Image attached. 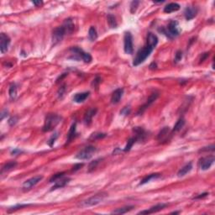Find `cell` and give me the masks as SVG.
Masks as SVG:
<instances>
[{"label": "cell", "mask_w": 215, "mask_h": 215, "mask_svg": "<svg viewBox=\"0 0 215 215\" xmlns=\"http://www.w3.org/2000/svg\"><path fill=\"white\" fill-rule=\"evenodd\" d=\"M96 151H97V149L95 147L93 146V145H88V146H86L83 149H82L77 154L76 158L78 160H82V161L89 160L93 157V156L96 153Z\"/></svg>", "instance_id": "obj_5"}, {"label": "cell", "mask_w": 215, "mask_h": 215, "mask_svg": "<svg viewBox=\"0 0 215 215\" xmlns=\"http://www.w3.org/2000/svg\"><path fill=\"white\" fill-rule=\"evenodd\" d=\"M137 142V140H136V138L135 137H132L130 138L129 140H128V142H127V144H126V146L125 147V149H124V151L125 152H128V151H129V150H131V148H132V146L134 145V144Z\"/></svg>", "instance_id": "obj_33"}, {"label": "cell", "mask_w": 215, "mask_h": 215, "mask_svg": "<svg viewBox=\"0 0 215 215\" xmlns=\"http://www.w3.org/2000/svg\"><path fill=\"white\" fill-rule=\"evenodd\" d=\"M76 133H77V123H73L71 126V128L69 129L68 134H67V140H66V145H68L72 140L73 138L75 137Z\"/></svg>", "instance_id": "obj_25"}, {"label": "cell", "mask_w": 215, "mask_h": 215, "mask_svg": "<svg viewBox=\"0 0 215 215\" xmlns=\"http://www.w3.org/2000/svg\"><path fill=\"white\" fill-rule=\"evenodd\" d=\"M157 44H158V38H157V36H156V34H153L151 32L148 33V34H147L146 45L150 46V47H152V48L155 49L156 46H157Z\"/></svg>", "instance_id": "obj_20"}, {"label": "cell", "mask_w": 215, "mask_h": 215, "mask_svg": "<svg viewBox=\"0 0 215 215\" xmlns=\"http://www.w3.org/2000/svg\"><path fill=\"white\" fill-rule=\"evenodd\" d=\"M106 196L107 193H103L95 194L94 196L90 197L89 198H87V200L82 201V202L80 203V205H81L82 207H84V208L96 206L98 205V204H99L101 202H103V199L105 198V197Z\"/></svg>", "instance_id": "obj_4"}, {"label": "cell", "mask_w": 215, "mask_h": 215, "mask_svg": "<svg viewBox=\"0 0 215 215\" xmlns=\"http://www.w3.org/2000/svg\"><path fill=\"white\" fill-rule=\"evenodd\" d=\"M209 52H206V53H203L202 54V56H201V58H200V63L201 62H203L204 61H205L208 57L209 56Z\"/></svg>", "instance_id": "obj_46"}, {"label": "cell", "mask_w": 215, "mask_h": 215, "mask_svg": "<svg viewBox=\"0 0 215 215\" xmlns=\"http://www.w3.org/2000/svg\"><path fill=\"white\" fill-rule=\"evenodd\" d=\"M99 161H101V159L95 160L94 161L91 162L90 164H89V166H88V172H92V171H94V169L97 168L98 165V163H99Z\"/></svg>", "instance_id": "obj_38"}, {"label": "cell", "mask_w": 215, "mask_h": 215, "mask_svg": "<svg viewBox=\"0 0 215 215\" xmlns=\"http://www.w3.org/2000/svg\"><path fill=\"white\" fill-rule=\"evenodd\" d=\"M153 50H154V48L146 45L143 48H141L140 50H138L137 54L134 57V62H133V66H137L140 65L141 63H143L150 56V54L152 53Z\"/></svg>", "instance_id": "obj_2"}, {"label": "cell", "mask_w": 215, "mask_h": 215, "mask_svg": "<svg viewBox=\"0 0 215 215\" xmlns=\"http://www.w3.org/2000/svg\"><path fill=\"white\" fill-rule=\"evenodd\" d=\"M165 1L163 0V1H159V2H156V1H154V3H164Z\"/></svg>", "instance_id": "obj_53"}, {"label": "cell", "mask_w": 215, "mask_h": 215, "mask_svg": "<svg viewBox=\"0 0 215 215\" xmlns=\"http://www.w3.org/2000/svg\"><path fill=\"white\" fill-rule=\"evenodd\" d=\"M140 3V1H136V0H134V1H133L132 3H131L130 4V13L131 14H134V13L136 12V10H137L138 9V6H139V4Z\"/></svg>", "instance_id": "obj_37"}, {"label": "cell", "mask_w": 215, "mask_h": 215, "mask_svg": "<svg viewBox=\"0 0 215 215\" xmlns=\"http://www.w3.org/2000/svg\"><path fill=\"white\" fill-rule=\"evenodd\" d=\"M10 41H10V38L9 37V35H7L4 33L0 34V50H1V53L4 54L8 51Z\"/></svg>", "instance_id": "obj_9"}, {"label": "cell", "mask_w": 215, "mask_h": 215, "mask_svg": "<svg viewBox=\"0 0 215 215\" xmlns=\"http://www.w3.org/2000/svg\"><path fill=\"white\" fill-rule=\"evenodd\" d=\"M16 165H17V163H16L15 161L8 162V163H6V164L2 167V170H1V174H3L4 172H9V171H10V170H12V169H14V167H15Z\"/></svg>", "instance_id": "obj_29"}, {"label": "cell", "mask_w": 215, "mask_h": 215, "mask_svg": "<svg viewBox=\"0 0 215 215\" xmlns=\"http://www.w3.org/2000/svg\"><path fill=\"white\" fill-rule=\"evenodd\" d=\"M83 165H84L83 163H78V164H76V165L72 167V172H77V171H78L79 169H81Z\"/></svg>", "instance_id": "obj_44"}, {"label": "cell", "mask_w": 215, "mask_h": 215, "mask_svg": "<svg viewBox=\"0 0 215 215\" xmlns=\"http://www.w3.org/2000/svg\"><path fill=\"white\" fill-rule=\"evenodd\" d=\"M27 204H19V205H16V206H14V207H12V208H10V210H9V212H11V211H15V210H17V209H22V208H25V207H27Z\"/></svg>", "instance_id": "obj_41"}, {"label": "cell", "mask_w": 215, "mask_h": 215, "mask_svg": "<svg viewBox=\"0 0 215 215\" xmlns=\"http://www.w3.org/2000/svg\"><path fill=\"white\" fill-rule=\"evenodd\" d=\"M124 50L125 52L128 55H132L134 52V46H133V36L129 31L125 33L124 37Z\"/></svg>", "instance_id": "obj_6"}, {"label": "cell", "mask_w": 215, "mask_h": 215, "mask_svg": "<svg viewBox=\"0 0 215 215\" xmlns=\"http://www.w3.org/2000/svg\"><path fill=\"white\" fill-rule=\"evenodd\" d=\"M171 134H172V131H171L170 128L169 127H164L158 134L157 140L163 143L164 141H167V140H170Z\"/></svg>", "instance_id": "obj_14"}, {"label": "cell", "mask_w": 215, "mask_h": 215, "mask_svg": "<svg viewBox=\"0 0 215 215\" xmlns=\"http://www.w3.org/2000/svg\"><path fill=\"white\" fill-rule=\"evenodd\" d=\"M70 181H71V178L62 177V178L58 179L57 181H55V184H54L53 187H51L50 191H53V190H56V189H58V188H62V187H64Z\"/></svg>", "instance_id": "obj_19"}, {"label": "cell", "mask_w": 215, "mask_h": 215, "mask_svg": "<svg viewBox=\"0 0 215 215\" xmlns=\"http://www.w3.org/2000/svg\"><path fill=\"white\" fill-rule=\"evenodd\" d=\"M66 34V31L65 28L62 26H58L53 30L52 31V43L53 46H56L57 44L62 41V39L64 38Z\"/></svg>", "instance_id": "obj_7"}, {"label": "cell", "mask_w": 215, "mask_h": 215, "mask_svg": "<svg viewBox=\"0 0 215 215\" xmlns=\"http://www.w3.org/2000/svg\"><path fill=\"white\" fill-rule=\"evenodd\" d=\"M70 51H72V53L73 54V56H71L70 59H74L77 61L82 59L85 63H90L93 60L90 54L85 52L78 47H72L70 49Z\"/></svg>", "instance_id": "obj_3"}, {"label": "cell", "mask_w": 215, "mask_h": 215, "mask_svg": "<svg viewBox=\"0 0 215 215\" xmlns=\"http://www.w3.org/2000/svg\"><path fill=\"white\" fill-rule=\"evenodd\" d=\"M161 177V175L159 174V173H154V174H150L148 175V176H146V177H145L140 181V184L139 185H144V184L147 183V182H149V181H150L151 180H154V179H157V178H160Z\"/></svg>", "instance_id": "obj_26"}, {"label": "cell", "mask_w": 215, "mask_h": 215, "mask_svg": "<svg viewBox=\"0 0 215 215\" xmlns=\"http://www.w3.org/2000/svg\"><path fill=\"white\" fill-rule=\"evenodd\" d=\"M66 91V85H63L62 87H61V88H59V90H58V96H59V98H62L63 96V94H64V93H65Z\"/></svg>", "instance_id": "obj_45"}, {"label": "cell", "mask_w": 215, "mask_h": 215, "mask_svg": "<svg viewBox=\"0 0 215 215\" xmlns=\"http://www.w3.org/2000/svg\"><path fill=\"white\" fill-rule=\"evenodd\" d=\"M23 152L21 150H19V149H14V150L11 151V154H12V156H16V155H19V154H21V153Z\"/></svg>", "instance_id": "obj_48"}, {"label": "cell", "mask_w": 215, "mask_h": 215, "mask_svg": "<svg viewBox=\"0 0 215 215\" xmlns=\"http://www.w3.org/2000/svg\"><path fill=\"white\" fill-rule=\"evenodd\" d=\"M184 125H185V119L183 118H180L177 121V123L175 124L173 129H172V132H178V131H180L181 129L183 128Z\"/></svg>", "instance_id": "obj_30"}, {"label": "cell", "mask_w": 215, "mask_h": 215, "mask_svg": "<svg viewBox=\"0 0 215 215\" xmlns=\"http://www.w3.org/2000/svg\"><path fill=\"white\" fill-rule=\"evenodd\" d=\"M43 179L42 176H35L34 177H31L30 179H29L27 181H25L23 184V188L24 189H30L32 187L35 186L36 184L41 181Z\"/></svg>", "instance_id": "obj_13"}, {"label": "cell", "mask_w": 215, "mask_h": 215, "mask_svg": "<svg viewBox=\"0 0 215 215\" xmlns=\"http://www.w3.org/2000/svg\"><path fill=\"white\" fill-rule=\"evenodd\" d=\"M123 94H124V89L123 88H117L113 93L112 97H111V103L113 104H117L119 103V101L123 97Z\"/></svg>", "instance_id": "obj_18"}, {"label": "cell", "mask_w": 215, "mask_h": 215, "mask_svg": "<svg viewBox=\"0 0 215 215\" xmlns=\"http://www.w3.org/2000/svg\"><path fill=\"white\" fill-rule=\"evenodd\" d=\"M8 113H9V112L7 111L6 109H4L3 112H2V113H1V120H3L4 117L8 116Z\"/></svg>", "instance_id": "obj_50"}, {"label": "cell", "mask_w": 215, "mask_h": 215, "mask_svg": "<svg viewBox=\"0 0 215 215\" xmlns=\"http://www.w3.org/2000/svg\"><path fill=\"white\" fill-rule=\"evenodd\" d=\"M172 214H177V213H180V212H172Z\"/></svg>", "instance_id": "obj_54"}, {"label": "cell", "mask_w": 215, "mask_h": 215, "mask_svg": "<svg viewBox=\"0 0 215 215\" xmlns=\"http://www.w3.org/2000/svg\"><path fill=\"white\" fill-rule=\"evenodd\" d=\"M62 26L65 28L66 34H72L73 30H74V23L72 21V19L71 18L65 19V21L63 23Z\"/></svg>", "instance_id": "obj_22"}, {"label": "cell", "mask_w": 215, "mask_h": 215, "mask_svg": "<svg viewBox=\"0 0 215 215\" xmlns=\"http://www.w3.org/2000/svg\"><path fill=\"white\" fill-rule=\"evenodd\" d=\"M214 161L215 158L213 156H206V157H203L202 159H200L199 165L201 170H203V171L209 170V169L212 166Z\"/></svg>", "instance_id": "obj_10"}, {"label": "cell", "mask_w": 215, "mask_h": 215, "mask_svg": "<svg viewBox=\"0 0 215 215\" xmlns=\"http://www.w3.org/2000/svg\"><path fill=\"white\" fill-rule=\"evenodd\" d=\"M180 9H181L180 4H178L177 3H168L167 5H165V8H164V12L166 13V14H171V13L178 11Z\"/></svg>", "instance_id": "obj_23"}, {"label": "cell", "mask_w": 215, "mask_h": 215, "mask_svg": "<svg viewBox=\"0 0 215 215\" xmlns=\"http://www.w3.org/2000/svg\"><path fill=\"white\" fill-rule=\"evenodd\" d=\"M209 150H211V151H213V150H214V145H210V146L204 147L203 149H201L199 151L200 152H204V151H209Z\"/></svg>", "instance_id": "obj_43"}, {"label": "cell", "mask_w": 215, "mask_h": 215, "mask_svg": "<svg viewBox=\"0 0 215 215\" xmlns=\"http://www.w3.org/2000/svg\"><path fill=\"white\" fill-rule=\"evenodd\" d=\"M65 176V172H58V173H56V174L53 175L51 177H50V183H52V182H55L56 181H57L58 179H60V178H62V177H64Z\"/></svg>", "instance_id": "obj_36"}, {"label": "cell", "mask_w": 215, "mask_h": 215, "mask_svg": "<svg viewBox=\"0 0 215 215\" xmlns=\"http://www.w3.org/2000/svg\"><path fill=\"white\" fill-rule=\"evenodd\" d=\"M208 195H209V193H203L202 194H199L198 196L195 197L193 199H200V198H203V197H206Z\"/></svg>", "instance_id": "obj_47"}, {"label": "cell", "mask_w": 215, "mask_h": 215, "mask_svg": "<svg viewBox=\"0 0 215 215\" xmlns=\"http://www.w3.org/2000/svg\"><path fill=\"white\" fill-rule=\"evenodd\" d=\"M98 112V109L96 108H92V109H88L86 113H85L84 118H83V121H84L85 125H89L92 123L93 118L96 115V113Z\"/></svg>", "instance_id": "obj_16"}, {"label": "cell", "mask_w": 215, "mask_h": 215, "mask_svg": "<svg viewBox=\"0 0 215 215\" xmlns=\"http://www.w3.org/2000/svg\"><path fill=\"white\" fill-rule=\"evenodd\" d=\"M197 14V9L196 7H187L184 11V16L187 20H191V19H194L196 17Z\"/></svg>", "instance_id": "obj_17"}, {"label": "cell", "mask_w": 215, "mask_h": 215, "mask_svg": "<svg viewBox=\"0 0 215 215\" xmlns=\"http://www.w3.org/2000/svg\"><path fill=\"white\" fill-rule=\"evenodd\" d=\"M166 30L168 31L170 39H172V38L176 37V36H178L180 34V33H181V28L179 26V24H178L177 21H175V20H172V21L169 23L168 28L166 29Z\"/></svg>", "instance_id": "obj_8"}, {"label": "cell", "mask_w": 215, "mask_h": 215, "mask_svg": "<svg viewBox=\"0 0 215 215\" xmlns=\"http://www.w3.org/2000/svg\"><path fill=\"white\" fill-rule=\"evenodd\" d=\"M192 169H193V163L189 162L188 164L185 165L182 168H181L178 171L177 177H182L184 176H186L188 172H190L192 171Z\"/></svg>", "instance_id": "obj_24"}, {"label": "cell", "mask_w": 215, "mask_h": 215, "mask_svg": "<svg viewBox=\"0 0 215 215\" xmlns=\"http://www.w3.org/2000/svg\"><path fill=\"white\" fill-rule=\"evenodd\" d=\"M107 19H108V24H109L110 28L116 29L118 27V23H117V20H116L115 16L109 14L107 16Z\"/></svg>", "instance_id": "obj_28"}, {"label": "cell", "mask_w": 215, "mask_h": 215, "mask_svg": "<svg viewBox=\"0 0 215 215\" xmlns=\"http://www.w3.org/2000/svg\"><path fill=\"white\" fill-rule=\"evenodd\" d=\"M100 82H101V78H100L99 77H96V78H95L94 80V82H93V85L94 84V87H95V86H98V85L100 83Z\"/></svg>", "instance_id": "obj_49"}, {"label": "cell", "mask_w": 215, "mask_h": 215, "mask_svg": "<svg viewBox=\"0 0 215 215\" xmlns=\"http://www.w3.org/2000/svg\"><path fill=\"white\" fill-rule=\"evenodd\" d=\"M89 94H90L89 92H83V93L77 94L75 96L73 97V101H74L75 103H83V102L86 101V99H87V98L89 97Z\"/></svg>", "instance_id": "obj_21"}, {"label": "cell", "mask_w": 215, "mask_h": 215, "mask_svg": "<svg viewBox=\"0 0 215 215\" xmlns=\"http://www.w3.org/2000/svg\"><path fill=\"white\" fill-rule=\"evenodd\" d=\"M58 136H59V133H58V132H55V133L50 136V138L49 139V140H48V142H47L48 145H49V146H53V145L55 144V142H56V139L58 138Z\"/></svg>", "instance_id": "obj_34"}, {"label": "cell", "mask_w": 215, "mask_h": 215, "mask_svg": "<svg viewBox=\"0 0 215 215\" xmlns=\"http://www.w3.org/2000/svg\"><path fill=\"white\" fill-rule=\"evenodd\" d=\"M182 56H183V55H182V51H181V50H177V51L176 52V54H175V63H177L179 62L180 61H181Z\"/></svg>", "instance_id": "obj_39"}, {"label": "cell", "mask_w": 215, "mask_h": 215, "mask_svg": "<svg viewBox=\"0 0 215 215\" xmlns=\"http://www.w3.org/2000/svg\"><path fill=\"white\" fill-rule=\"evenodd\" d=\"M133 209H134V206H126V207L116 209L115 210L113 211L112 213H113V214H124V213H126L131 211Z\"/></svg>", "instance_id": "obj_27"}, {"label": "cell", "mask_w": 215, "mask_h": 215, "mask_svg": "<svg viewBox=\"0 0 215 215\" xmlns=\"http://www.w3.org/2000/svg\"><path fill=\"white\" fill-rule=\"evenodd\" d=\"M88 37L91 41H95L98 39V32L94 26H91L88 31Z\"/></svg>", "instance_id": "obj_31"}, {"label": "cell", "mask_w": 215, "mask_h": 215, "mask_svg": "<svg viewBox=\"0 0 215 215\" xmlns=\"http://www.w3.org/2000/svg\"><path fill=\"white\" fill-rule=\"evenodd\" d=\"M159 97V94L158 93H153L151 95H150V97H149V98L147 99V101H146V103H145L144 104L143 106L142 107H140V109H139V111H138V114H142L145 111V109H148L149 107L155 101H156V99H157V98Z\"/></svg>", "instance_id": "obj_11"}, {"label": "cell", "mask_w": 215, "mask_h": 215, "mask_svg": "<svg viewBox=\"0 0 215 215\" xmlns=\"http://www.w3.org/2000/svg\"><path fill=\"white\" fill-rule=\"evenodd\" d=\"M32 3L34 5H35V6H40L43 3H42V1H32Z\"/></svg>", "instance_id": "obj_52"}, {"label": "cell", "mask_w": 215, "mask_h": 215, "mask_svg": "<svg viewBox=\"0 0 215 215\" xmlns=\"http://www.w3.org/2000/svg\"><path fill=\"white\" fill-rule=\"evenodd\" d=\"M149 67H150V70H155V69L157 68V64L154 62H152L151 64H150Z\"/></svg>", "instance_id": "obj_51"}, {"label": "cell", "mask_w": 215, "mask_h": 215, "mask_svg": "<svg viewBox=\"0 0 215 215\" xmlns=\"http://www.w3.org/2000/svg\"><path fill=\"white\" fill-rule=\"evenodd\" d=\"M167 206V204L165 203H159V204H156V205L153 206L150 209H147V210H143V211H140V212L138 213V214H150V213H157L164 209Z\"/></svg>", "instance_id": "obj_12"}, {"label": "cell", "mask_w": 215, "mask_h": 215, "mask_svg": "<svg viewBox=\"0 0 215 215\" xmlns=\"http://www.w3.org/2000/svg\"><path fill=\"white\" fill-rule=\"evenodd\" d=\"M133 131H134V134H135L134 137L136 138V140L139 141V142L145 140V139L148 136L146 131L142 127H135V128L133 129Z\"/></svg>", "instance_id": "obj_15"}, {"label": "cell", "mask_w": 215, "mask_h": 215, "mask_svg": "<svg viewBox=\"0 0 215 215\" xmlns=\"http://www.w3.org/2000/svg\"><path fill=\"white\" fill-rule=\"evenodd\" d=\"M17 122H18V117L14 116V117H12V118H10V119H9L8 123H9V125H10V126H14Z\"/></svg>", "instance_id": "obj_42"}, {"label": "cell", "mask_w": 215, "mask_h": 215, "mask_svg": "<svg viewBox=\"0 0 215 215\" xmlns=\"http://www.w3.org/2000/svg\"><path fill=\"white\" fill-rule=\"evenodd\" d=\"M9 94H10V99H15L16 97H17V87H16L15 83H11L10 84Z\"/></svg>", "instance_id": "obj_32"}, {"label": "cell", "mask_w": 215, "mask_h": 215, "mask_svg": "<svg viewBox=\"0 0 215 215\" xmlns=\"http://www.w3.org/2000/svg\"><path fill=\"white\" fill-rule=\"evenodd\" d=\"M106 135L107 134H104V133H94L90 136V140H100V139H103L104 137H106Z\"/></svg>", "instance_id": "obj_35"}, {"label": "cell", "mask_w": 215, "mask_h": 215, "mask_svg": "<svg viewBox=\"0 0 215 215\" xmlns=\"http://www.w3.org/2000/svg\"><path fill=\"white\" fill-rule=\"evenodd\" d=\"M62 119V118L58 114H56V113L47 114L46 118H45V123H44L42 131L43 132L52 131L61 123Z\"/></svg>", "instance_id": "obj_1"}, {"label": "cell", "mask_w": 215, "mask_h": 215, "mask_svg": "<svg viewBox=\"0 0 215 215\" xmlns=\"http://www.w3.org/2000/svg\"><path fill=\"white\" fill-rule=\"evenodd\" d=\"M130 112H131L130 107L126 106V107H124V108L121 109V111H120V114L124 116H127L130 113Z\"/></svg>", "instance_id": "obj_40"}]
</instances>
